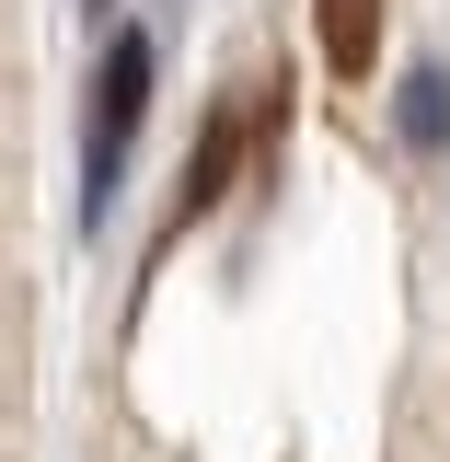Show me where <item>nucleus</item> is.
Instances as JSON below:
<instances>
[{
  "label": "nucleus",
  "instance_id": "obj_1",
  "mask_svg": "<svg viewBox=\"0 0 450 462\" xmlns=\"http://www.w3.org/2000/svg\"><path fill=\"white\" fill-rule=\"evenodd\" d=\"M139 105H151V35H115L105 69H93V151H81V197H105L127 139H139Z\"/></svg>",
  "mask_w": 450,
  "mask_h": 462
},
{
  "label": "nucleus",
  "instance_id": "obj_2",
  "mask_svg": "<svg viewBox=\"0 0 450 462\" xmlns=\"http://www.w3.org/2000/svg\"><path fill=\"white\" fill-rule=\"evenodd\" d=\"M243 139H254V93H220V105H208V127H197V151H185V173H173L162 243H185V231H197V220L231 197V173H243Z\"/></svg>",
  "mask_w": 450,
  "mask_h": 462
},
{
  "label": "nucleus",
  "instance_id": "obj_3",
  "mask_svg": "<svg viewBox=\"0 0 450 462\" xmlns=\"http://www.w3.org/2000/svg\"><path fill=\"white\" fill-rule=\"evenodd\" d=\"M312 47L335 81H370L381 69V0H312Z\"/></svg>",
  "mask_w": 450,
  "mask_h": 462
},
{
  "label": "nucleus",
  "instance_id": "obj_4",
  "mask_svg": "<svg viewBox=\"0 0 450 462\" xmlns=\"http://www.w3.org/2000/svg\"><path fill=\"white\" fill-rule=\"evenodd\" d=\"M393 139H404V151H439V139H450V69H439V58H416V69H404Z\"/></svg>",
  "mask_w": 450,
  "mask_h": 462
}]
</instances>
